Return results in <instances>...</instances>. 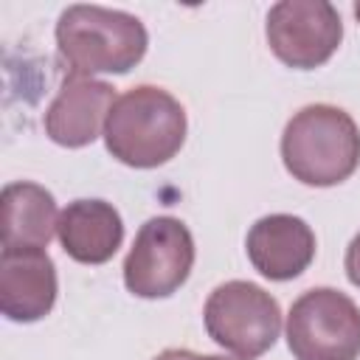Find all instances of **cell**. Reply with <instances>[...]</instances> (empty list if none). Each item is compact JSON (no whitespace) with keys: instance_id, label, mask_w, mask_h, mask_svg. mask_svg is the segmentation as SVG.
<instances>
[{"instance_id":"obj_2","label":"cell","mask_w":360,"mask_h":360,"mask_svg":"<svg viewBox=\"0 0 360 360\" xmlns=\"http://www.w3.org/2000/svg\"><path fill=\"white\" fill-rule=\"evenodd\" d=\"M281 160L304 186H338L360 166V129L335 104H307L281 132Z\"/></svg>"},{"instance_id":"obj_1","label":"cell","mask_w":360,"mask_h":360,"mask_svg":"<svg viewBox=\"0 0 360 360\" xmlns=\"http://www.w3.org/2000/svg\"><path fill=\"white\" fill-rule=\"evenodd\" d=\"M186 129V110L172 93L138 84L115 98L104 124V146L124 166L155 169L183 149Z\"/></svg>"},{"instance_id":"obj_7","label":"cell","mask_w":360,"mask_h":360,"mask_svg":"<svg viewBox=\"0 0 360 360\" xmlns=\"http://www.w3.org/2000/svg\"><path fill=\"white\" fill-rule=\"evenodd\" d=\"M264 37L278 62L292 70H315L340 48L343 22L326 0H281L267 11Z\"/></svg>"},{"instance_id":"obj_12","label":"cell","mask_w":360,"mask_h":360,"mask_svg":"<svg viewBox=\"0 0 360 360\" xmlns=\"http://www.w3.org/2000/svg\"><path fill=\"white\" fill-rule=\"evenodd\" d=\"M59 225L56 200L39 183H8L0 197V231L3 250L48 248Z\"/></svg>"},{"instance_id":"obj_11","label":"cell","mask_w":360,"mask_h":360,"mask_svg":"<svg viewBox=\"0 0 360 360\" xmlns=\"http://www.w3.org/2000/svg\"><path fill=\"white\" fill-rule=\"evenodd\" d=\"M56 239L73 262L104 264L124 242V222L107 200H73L59 214Z\"/></svg>"},{"instance_id":"obj_4","label":"cell","mask_w":360,"mask_h":360,"mask_svg":"<svg viewBox=\"0 0 360 360\" xmlns=\"http://www.w3.org/2000/svg\"><path fill=\"white\" fill-rule=\"evenodd\" d=\"M202 321L208 338L242 360L262 357L281 335L278 301L259 284L239 278L211 290L202 307Z\"/></svg>"},{"instance_id":"obj_15","label":"cell","mask_w":360,"mask_h":360,"mask_svg":"<svg viewBox=\"0 0 360 360\" xmlns=\"http://www.w3.org/2000/svg\"><path fill=\"white\" fill-rule=\"evenodd\" d=\"M354 17L360 20V3H354Z\"/></svg>"},{"instance_id":"obj_13","label":"cell","mask_w":360,"mask_h":360,"mask_svg":"<svg viewBox=\"0 0 360 360\" xmlns=\"http://www.w3.org/2000/svg\"><path fill=\"white\" fill-rule=\"evenodd\" d=\"M343 267H346L349 281L360 290V233L349 242V248H346V259H343Z\"/></svg>"},{"instance_id":"obj_5","label":"cell","mask_w":360,"mask_h":360,"mask_svg":"<svg viewBox=\"0 0 360 360\" xmlns=\"http://www.w3.org/2000/svg\"><path fill=\"white\" fill-rule=\"evenodd\" d=\"M287 346L295 360H357L360 307L332 287L301 292L287 312Z\"/></svg>"},{"instance_id":"obj_10","label":"cell","mask_w":360,"mask_h":360,"mask_svg":"<svg viewBox=\"0 0 360 360\" xmlns=\"http://www.w3.org/2000/svg\"><path fill=\"white\" fill-rule=\"evenodd\" d=\"M245 250L253 270L264 278L292 281L315 259V233L301 217L267 214L250 225Z\"/></svg>"},{"instance_id":"obj_8","label":"cell","mask_w":360,"mask_h":360,"mask_svg":"<svg viewBox=\"0 0 360 360\" xmlns=\"http://www.w3.org/2000/svg\"><path fill=\"white\" fill-rule=\"evenodd\" d=\"M115 98V87L101 79L79 73L65 76L56 98L45 110V135L65 149L90 146L98 135H104V124Z\"/></svg>"},{"instance_id":"obj_6","label":"cell","mask_w":360,"mask_h":360,"mask_svg":"<svg viewBox=\"0 0 360 360\" xmlns=\"http://www.w3.org/2000/svg\"><path fill=\"white\" fill-rule=\"evenodd\" d=\"M194 236L177 217H152L124 259V284L138 298H169L191 276Z\"/></svg>"},{"instance_id":"obj_9","label":"cell","mask_w":360,"mask_h":360,"mask_svg":"<svg viewBox=\"0 0 360 360\" xmlns=\"http://www.w3.org/2000/svg\"><path fill=\"white\" fill-rule=\"evenodd\" d=\"M59 281L45 248L0 253V312L14 323H34L56 304Z\"/></svg>"},{"instance_id":"obj_14","label":"cell","mask_w":360,"mask_h":360,"mask_svg":"<svg viewBox=\"0 0 360 360\" xmlns=\"http://www.w3.org/2000/svg\"><path fill=\"white\" fill-rule=\"evenodd\" d=\"M152 360H242V357H222V354H197L191 349H163Z\"/></svg>"},{"instance_id":"obj_3","label":"cell","mask_w":360,"mask_h":360,"mask_svg":"<svg viewBox=\"0 0 360 360\" xmlns=\"http://www.w3.org/2000/svg\"><path fill=\"white\" fill-rule=\"evenodd\" d=\"M70 73H129L146 53L149 34L135 14L104 6H68L53 28Z\"/></svg>"}]
</instances>
